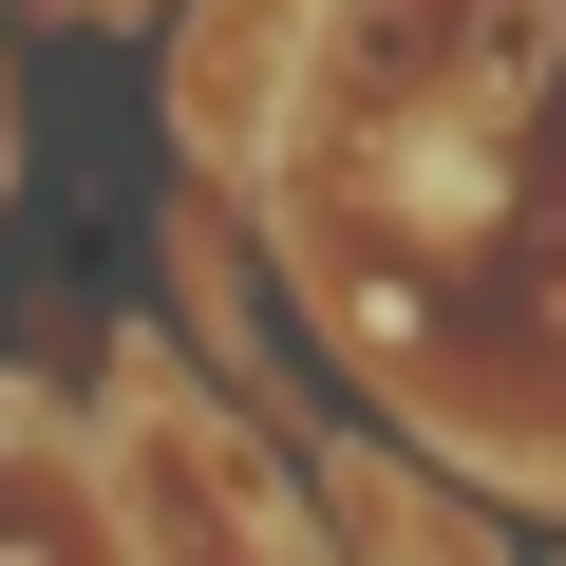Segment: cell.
I'll list each match as a JSON object with an SVG mask.
<instances>
[{"label":"cell","instance_id":"obj_1","mask_svg":"<svg viewBox=\"0 0 566 566\" xmlns=\"http://www.w3.org/2000/svg\"><path fill=\"white\" fill-rule=\"evenodd\" d=\"M114 528H133V566H283V510H264V453L189 397V378H114Z\"/></svg>","mask_w":566,"mask_h":566},{"label":"cell","instance_id":"obj_2","mask_svg":"<svg viewBox=\"0 0 566 566\" xmlns=\"http://www.w3.org/2000/svg\"><path fill=\"white\" fill-rule=\"evenodd\" d=\"M0 566H133V528H114V491L39 434V453H0Z\"/></svg>","mask_w":566,"mask_h":566},{"label":"cell","instance_id":"obj_3","mask_svg":"<svg viewBox=\"0 0 566 566\" xmlns=\"http://www.w3.org/2000/svg\"><path fill=\"white\" fill-rule=\"evenodd\" d=\"M0 453H39V397H20V378H0Z\"/></svg>","mask_w":566,"mask_h":566}]
</instances>
